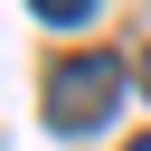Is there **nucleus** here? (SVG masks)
<instances>
[{
	"label": "nucleus",
	"instance_id": "nucleus-2",
	"mask_svg": "<svg viewBox=\"0 0 151 151\" xmlns=\"http://www.w3.org/2000/svg\"><path fill=\"white\" fill-rule=\"evenodd\" d=\"M28 9H38L47 28H85V19H94V0H28Z\"/></svg>",
	"mask_w": 151,
	"mask_h": 151
},
{
	"label": "nucleus",
	"instance_id": "nucleus-1",
	"mask_svg": "<svg viewBox=\"0 0 151 151\" xmlns=\"http://www.w3.org/2000/svg\"><path fill=\"white\" fill-rule=\"evenodd\" d=\"M123 85H132V66H123L113 47H94V57H66V66L47 76V123H57V132H94V123L123 104Z\"/></svg>",
	"mask_w": 151,
	"mask_h": 151
},
{
	"label": "nucleus",
	"instance_id": "nucleus-3",
	"mask_svg": "<svg viewBox=\"0 0 151 151\" xmlns=\"http://www.w3.org/2000/svg\"><path fill=\"white\" fill-rule=\"evenodd\" d=\"M132 151H151V132H142V142H132Z\"/></svg>",
	"mask_w": 151,
	"mask_h": 151
}]
</instances>
